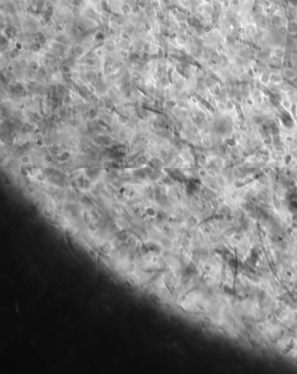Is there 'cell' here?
Instances as JSON below:
<instances>
[{
	"mask_svg": "<svg viewBox=\"0 0 297 374\" xmlns=\"http://www.w3.org/2000/svg\"><path fill=\"white\" fill-rule=\"evenodd\" d=\"M286 22H287V19L285 18V16L282 13L279 12H275L270 14L269 24L273 27H275L276 29L284 28Z\"/></svg>",
	"mask_w": 297,
	"mask_h": 374,
	"instance_id": "6da1fadb",
	"label": "cell"
},
{
	"mask_svg": "<svg viewBox=\"0 0 297 374\" xmlns=\"http://www.w3.org/2000/svg\"><path fill=\"white\" fill-rule=\"evenodd\" d=\"M286 32H288L291 36H296L297 35V18L293 17L290 19H288L286 25H285Z\"/></svg>",
	"mask_w": 297,
	"mask_h": 374,
	"instance_id": "7a4b0ae2",
	"label": "cell"
},
{
	"mask_svg": "<svg viewBox=\"0 0 297 374\" xmlns=\"http://www.w3.org/2000/svg\"><path fill=\"white\" fill-rule=\"evenodd\" d=\"M281 75L282 77L284 78L285 79L289 80V81H293L295 80L297 77V72L294 68L291 67H285L281 70Z\"/></svg>",
	"mask_w": 297,
	"mask_h": 374,
	"instance_id": "3957f363",
	"label": "cell"
},
{
	"mask_svg": "<svg viewBox=\"0 0 297 374\" xmlns=\"http://www.w3.org/2000/svg\"><path fill=\"white\" fill-rule=\"evenodd\" d=\"M270 83L274 84L275 86H279V85L282 84L283 83V77L281 74L280 73H270Z\"/></svg>",
	"mask_w": 297,
	"mask_h": 374,
	"instance_id": "277c9868",
	"label": "cell"
},
{
	"mask_svg": "<svg viewBox=\"0 0 297 374\" xmlns=\"http://www.w3.org/2000/svg\"><path fill=\"white\" fill-rule=\"evenodd\" d=\"M272 54L278 60H282L285 57V50L282 47L276 46L275 48H274Z\"/></svg>",
	"mask_w": 297,
	"mask_h": 374,
	"instance_id": "5b68a950",
	"label": "cell"
},
{
	"mask_svg": "<svg viewBox=\"0 0 297 374\" xmlns=\"http://www.w3.org/2000/svg\"><path fill=\"white\" fill-rule=\"evenodd\" d=\"M260 82L264 86H268L270 83V73L262 72L260 76Z\"/></svg>",
	"mask_w": 297,
	"mask_h": 374,
	"instance_id": "8992f818",
	"label": "cell"
},
{
	"mask_svg": "<svg viewBox=\"0 0 297 374\" xmlns=\"http://www.w3.org/2000/svg\"><path fill=\"white\" fill-rule=\"evenodd\" d=\"M264 2H266V3H268V5H270V3L272 2V0H263Z\"/></svg>",
	"mask_w": 297,
	"mask_h": 374,
	"instance_id": "52a82bcc",
	"label": "cell"
}]
</instances>
